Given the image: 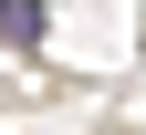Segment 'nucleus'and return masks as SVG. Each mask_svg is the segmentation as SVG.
Wrapping results in <instances>:
<instances>
[{"label":"nucleus","instance_id":"obj_1","mask_svg":"<svg viewBox=\"0 0 146 135\" xmlns=\"http://www.w3.org/2000/svg\"><path fill=\"white\" fill-rule=\"evenodd\" d=\"M0 42H42V0H0Z\"/></svg>","mask_w":146,"mask_h":135}]
</instances>
